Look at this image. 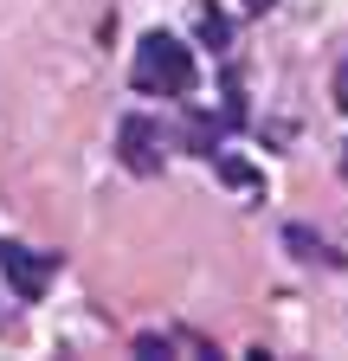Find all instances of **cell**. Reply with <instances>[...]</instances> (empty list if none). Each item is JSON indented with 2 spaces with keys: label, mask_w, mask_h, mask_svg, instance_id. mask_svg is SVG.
I'll return each instance as SVG.
<instances>
[{
  "label": "cell",
  "mask_w": 348,
  "mask_h": 361,
  "mask_svg": "<svg viewBox=\"0 0 348 361\" xmlns=\"http://www.w3.org/2000/svg\"><path fill=\"white\" fill-rule=\"evenodd\" d=\"M52 252H32V245H0V271H7V284H13V297L20 303H39L46 297V284H52Z\"/></svg>",
  "instance_id": "cell-2"
},
{
  "label": "cell",
  "mask_w": 348,
  "mask_h": 361,
  "mask_svg": "<svg viewBox=\"0 0 348 361\" xmlns=\"http://www.w3.org/2000/svg\"><path fill=\"white\" fill-rule=\"evenodd\" d=\"M226 32H232V26H226L220 7H200V39H206V45H226Z\"/></svg>",
  "instance_id": "cell-6"
},
{
  "label": "cell",
  "mask_w": 348,
  "mask_h": 361,
  "mask_svg": "<svg viewBox=\"0 0 348 361\" xmlns=\"http://www.w3.org/2000/svg\"><path fill=\"white\" fill-rule=\"evenodd\" d=\"M335 104L348 110V65H342V78H335Z\"/></svg>",
  "instance_id": "cell-7"
},
{
  "label": "cell",
  "mask_w": 348,
  "mask_h": 361,
  "mask_svg": "<svg viewBox=\"0 0 348 361\" xmlns=\"http://www.w3.org/2000/svg\"><path fill=\"white\" fill-rule=\"evenodd\" d=\"M284 245H290L303 264H342V258L329 252V239H323V233H310V226H284Z\"/></svg>",
  "instance_id": "cell-4"
},
{
  "label": "cell",
  "mask_w": 348,
  "mask_h": 361,
  "mask_svg": "<svg viewBox=\"0 0 348 361\" xmlns=\"http://www.w3.org/2000/svg\"><path fill=\"white\" fill-rule=\"evenodd\" d=\"M245 7H251V13H271V7H278V0H245Z\"/></svg>",
  "instance_id": "cell-8"
},
{
  "label": "cell",
  "mask_w": 348,
  "mask_h": 361,
  "mask_svg": "<svg viewBox=\"0 0 348 361\" xmlns=\"http://www.w3.org/2000/svg\"><path fill=\"white\" fill-rule=\"evenodd\" d=\"M220 180H232V188H265V174L245 168L239 155H220Z\"/></svg>",
  "instance_id": "cell-5"
},
{
  "label": "cell",
  "mask_w": 348,
  "mask_h": 361,
  "mask_svg": "<svg viewBox=\"0 0 348 361\" xmlns=\"http://www.w3.org/2000/svg\"><path fill=\"white\" fill-rule=\"evenodd\" d=\"M136 90L142 97H187L194 90V52L174 32H149L142 45H136Z\"/></svg>",
  "instance_id": "cell-1"
},
{
  "label": "cell",
  "mask_w": 348,
  "mask_h": 361,
  "mask_svg": "<svg viewBox=\"0 0 348 361\" xmlns=\"http://www.w3.org/2000/svg\"><path fill=\"white\" fill-rule=\"evenodd\" d=\"M342 174H348V155H342Z\"/></svg>",
  "instance_id": "cell-9"
},
{
  "label": "cell",
  "mask_w": 348,
  "mask_h": 361,
  "mask_svg": "<svg viewBox=\"0 0 348 361\" xmlns=\"http://www.w3.org/2000/svg\"><path fill=\"white\" fill-rule=\"evenodd\" d=\"M116 155H123L129 174H161V129H155L149 116H123V129H116Z\"/></svg>",
  "instance_id": "cell-3"
}]
</instances>
